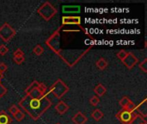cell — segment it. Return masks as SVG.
I'll return each mask as SVG.
<instances>
[{"label": "cell", "instance_id": "7c38bea8", "mask_svg": "<svg viewBox=\"0 0 147 124\" xmlns=\"http://www.w3.org/2000/svg\"><path fill=\"white\" fill-rule=\"evenodd\" d=\"M94 91L96 94V97L100 98V97H102L107 92V89L102 84H98L94 88Z\"/></svg>", "mask_w": 147, "mask_h": 124}, {"label": "cell", "instance_id": "f546056e", "mask_svg": "<svg viewBox=\"0 0 147 124\" xmlns=\"http://www.w3.org/2000/svg\"><path fill=\"white\" fill-rule=\"evenodd\" d=\"M21 56H24V53L22 51V49L20 48H17L14 54H13V58H16V57H21Z\"/></svg>", "mask_w": 147, "mask_h": 124}, {"label": "cell", "instance_id": "ffe728a7", "mask_svg": "<svg viewBox=\"0 0 147 124\" xmlns=\"http://www.w3.org/2000/svg\"><path fill=\"white\" fill-rule=\"evenodd\" d=\"M13 117L15 118L16 121L21 122V121H22V120L25 118V114H24L22 110H19V111H17V112L13 116Z\"/></svg>", "mask_w": 147, "mask_h": 124}, {"label": "cell", "instance_id": "5b68a950", "mask_svg": "<svg viewBox=\"0 0 147 124\" xmlns=\"http://www.w3.org/2000/svg\"><path fill=\"white\" fill-rule=\"evenodd\" d=\"M59 30H56L46 41V44L55 53H59Z\"/></svg>", "mask_w": 147, "mask_h": 124}, {"label": "cell", "instance_id": "8fae6325", "mask_svg": "<svg viewBox=\"0 0 147 124\" xmlns=\"http://www.w3.org/2000/svg\"><path fill=\"white\" fill-rule=\"evenodd\" d=\"M62 10L64 13H79L80 12V6L79 5H65L63 6Z\"/></svg>", "mask_w": 147, "mask_h": 124}, {"label": "cell", "instance_id": "e0dca14e", "mask_svg": "<svg viewBox=\"0 0 147 124\" xmlns=\"http://www.w3.org/2000/svg\"><path fill=\"white\" fill-rule=\"evenodd\" d=\"M91 117L96 120V121H100L102 117H103V112L99 110V109H96L92 113H91Z\"/></svg>", "mask_w": 147, "mask_h": 124}, {"label": "cell", "instance_id": "7a4b0ae2", "mask_svg": "<svg viewBox=\"0 0 147 124\" xmlns=\"http://www.w3.org/2000/svg\"><path fill=\"white\" fill-rule=\"evenodd\" d=\"M69 91V87L60 79H59L58 80H56L53 85L50 87L49 89V91L47 92L48 94L49 93H52L56 98L58 99H60L62 98L67 92Z\"/></svg>", "mask_w": 147, "mask_h": 124}, {"label": "cell", "instance_id": "44dd1931", "mask_svg": "<svg viewBox=\"0 0 147 124\" xmlns=\"http://www.w3.org/2000/svg\"><path fill=\"white\" fill-rule=\"evenodd\" d=\"M90 104L92 106H94V107L97 106V105L100 104V98H98V97H96V96H93V97L90 99Z\"/></svg>", "mask_w": 147, "mask_h": 124}, {"label": "cell", "instance_id": "30bf717a", "mask_svg": "<svg viewBox=\"0 0 147 124\" xmlns=\"http://www.w3.org/2000/svg\"><path fill=\"white\" fill-rule=\"evenodd\" d=\"M69 105L65 103L64 101H59L56 106H55V110L59 114V115H64L65 113H66L69 110Z\"/></svg>", "mask_w": 147, "mask_h": 124}, {"label": "cell", "instance_id": "9c48e42d", "mask_svg": "<svg viewBox=\"0 0 147 124\" xmlns=\"http://www.w3.org/2000/svg\"><path fill=\"white\" fill-rule=\"evenodd\" d=\"M71 120L74 124H85L88 122V117L81 111H78L72 117Z\"/></svg>", "mask_w": 147, "mask_h": 124}, {"label": "cell", "instance_id": "ac0fdd59", "mask_svg": "<svg viewBox=\"0 0 147 124\" xmlns=\"http://www.w3.org/2000/svg\"><path fill=\"white\" fill-rule=\"evenodd\" d=\"M132 101H131V99L128 98V97H123L120 101H119V104H120V106L122 108V110H124V109H126V107L131 103Z\"/></svg>", "mask_w": 147, "mask_h": 124}, {"label": "cell", "instance_id": "83f0119b", "mask_svg": "<svg viewBox=\"0 0 147 124\" xmlns=\"http://www.w3.org/2000/svg\"><path fill=\"white\" fill-rule=\"evenodd\" d=\"M19 110H20L18 109V107H17L16 105H15V104H13V105L9 109V112L12 115V117H13L17 111H19Z\"/></svg>", "mask_w": 147, "mask_h": 124}, {"label": "cell", "instance_id": "d4e9b609", "mask_svg": "<svg viewBox=\"0 0 147 124\" xmlns=\"http://www.w3.org/2000/svg\"><path fill=\"white\" fill-rule=\"evenodd\" d=\"M139 67L144 72V73H147V59H145L142 62H140L139 64Z\"/></svg>", "mask_w": 147, "mask_h": 124}, {"label": "cell", "instance_id": "52a82bcc", "mask_svg": "<svg viewBox=\"0 0 147 124\" xmlns=\"http://www.w3.org/2000/svg\"><path fill=\"white\" fill-rule=\"evenodd\" d=\"M138 62H139L138 58L131 52H127V57L122 60V63L124 64V66L129 70L133 69L138 64Z\"/></svg>", "mask_w": 147, "mask_h": 124}, {"label": "cell", "instance_id": "603a6c76", "mask_svg": "<svg viewBox=\"0 0 147 124\" xmlns=\"http://www.w3.org/2000/svg\"><path fill=\"white\" fill-rule=\"evenodd\" d=\"M136 104L134 103V102H131L127 107H126V109H124V110H127V111H129V112H131V113H134V111L136 110Z\"/></svg>", "mask_w": 147, "mask_h": 124}, {"label": "cell", "instance_id": "7402d4cb", "mask_svg": "<svg viewBox=\"0 0 147 124\" xmlns=\"http://www.w3.org/2000/svg\"><path fill=\"white\" fill-rule=\"evenodd\" d=\"M7 69H8V66H6V64L3 62H1L0 63V79H1L3 78V74L7 71Z\"/></svg>", "mask_w": 147, "mask_h": 124}, {"label": "cell", "instance_id": "6da1fadb", "mask_svg": "<svg viewBox=\"0 0 147 124\" xmlns=\"http://www.w3.org/2000/svg\"><path fill=\"white\" fill-rule=\"evenodd\" d=\"M47 96L48 93L40 98H33L26 95L20 100L19 106L28 113L33 120H38L52 105V102Z\"/></svg>", "mask_w": 147, "mask_h": 124}, {"label": "cell", "instance_id": "8992f818", "mask_svg": "<svg viewBox=\"0 0 147 124\" xmlns=\"http://www.w3.org/2000/svg\"><path fill=\"white\" fill-rule=\"evenodd\" d=\"M135 113H131L126 110H121L116 114V118L122 124H131L134 118Z\"/></svg>", "mask_w": 147, "mask_h": 124}, {"label": "cell", "instance_id": "4316f807", "mask_svg": "<svg viewBox=\"0 0 147 124\" xmlns=\"http://www.w3.org/2000/svg\"><path fill=\"white\" fill-rule=\"evenodd\" d=\"M8 51H9V48L7 47V46H5L3 44L0 45V55H2V56L5 55L8 53Z\"/></svg>", "mask_w": 147, "mask_h": 124}, {"label": "cell", "instance_id": "1f68e13d", "mask_svg": "<svg viewBox=\"0 0 147 124\" xmlns=\"http://www.w3.org/2000/svg\"><path fill=\"white\" fill-rule=\"evenodd\" d=\"M0 83H1V79H0Z\"/></svg>", "mask_w": 147, "mask_h": 124}, {"label": "cell", "instance_id": "ba28073f", "mask_svg": "<svg viewBox=\"0 0 147 124\" xmlns=\"http://www.w3.org/2000/svg\"><path fill=\"white\" fill-rule=\"evenodd\" d=\"M62 25H78L81 27V17L80 16H63Z\"/></svg>", "mask_w": 147, "mask_h": 124}, {"label": "cell", "instance_id": "9a60e30c", "mask_svg": "<svg viewBox=\"0 0 147 124\" xmlns=\"http://www.w3.org/2000/svg\"><path fill=\"white\" fill-rule=\"evenodd\" d=\"M146 99H144V101L138 106H136V110H138L140 112V115L142 116L143 117H146Z\"/></svg>", "mask_w": 147, "mask_h": 124}, {"label": "cell", "instance_id": "484cf974", "mask_svg": "<svg viewBox=\"0 0 147 124\" xmlns=\"http://www.w3.org/2000/svg\"><path fill=\"white\" fill-rule=\"evenodd\" d=\"M13 60H14V62H15L16 65H21V64H22V63L25 61V57H24V56L16 57V58H13Z\"/></svg>", "mask_w": 147, "mask_h": 124}, {"label": "cell", "instance_id": "f1b7e54d", "mask_svg": "<svg viewBox=\"0 0 147 124\" xmlns=\"http://www.w3.org/2000/svg\"><path fill=\"white\" fill-rule=\"evenodd\" d=\"M7 93V88L0 83V98H2Z\"/></svg>", "mask_w": 147, "mask_h": 124}, {"label": "cell", "instance_id": "2e32d148", "mask_svg": "<svg viewBox=\"0 0 147 124\" xmlns=\"http://www.w3.org/2000/svg\"><path fill=\"white\" fill-rule=\"evenodd\" d=\"M131 124H147V123L146 120L145 119V117H143L140 114H136L135 113L134 118L133 119Z\"/></svg>", "mask_w": 147, "mask_h": 124}, {"label": "cell", "instance_id": "277c9868", "mask_svg": "<svg viewBox=\"0 0 147 124\" xmlns=\"http://www.w3.org/2000/svg\"><path fill=\"white\" fill-rule=\"evenodd\" d=\"M16 33V30L7 22L0 27V38L5 42H9L15 36Z\"/></svg>", "mask_w": 147, "mask_h": 124}, {"label": "cell", "instance_id": "5bb4252c", "mask_svg": "<svg viewBox=\"0 0 147 124\" xmlns=\"http://www.w3.org/2000/svg\"><path fill=\"white\" fill-rule=\"evenodd\" d=\"M96 67H97L99 70L103 71V70H105V69L108 67L109 62H108V60H107L106 59H104V58H100V59L96 62Z\"/></svg>", "mask_w": 147, "mask_h": 124}, {"label": "cell", "instance_id": "d6986e66", "mask_svg": "<svg viewBox=\"0 0 147 124\" xmlns=\"http://www.w3.org/2000/svg\"><path fill=\"white\" fill-rule=\"evenodd\" d=\"M33 53L35 54V55H37V56H40L43 53H44V48H43V47L41 46V45H36L34 47V49H33Z\"/></svg>", "mask_w": 147, "mask_h": 124}, {"label": "cell", "instance_id": "cb8c5ba5", "mask_svg": "<svg viewBox=\"0 0 147 124\" xmlns=\"http://www.w3.org/2000/svg\"><path fill=\"white\" fill-rule=\"evenodd\" d=\"M127 52L122 49V50H121L120 52H118V54H117V58L122 61V60L127 57Z\"/></svg>", "mask_w": 147, "mask_h": 124}, {"label": "cell", "instance_id": "4fadbf2b", "mask_svg": "<svg viewBox=\"0 0 147 124\" xmlns=\"http://www.w3.org/2000/svg\"><path fill=\"white\" fill-rule=\"evenodd\" d=\"M12 123L11 117L3 110L0 111V124H10Z\"/></svg>", "mask_w": 147, "mask_h": 124}, {"label": "cell", "instance_id": "3957f363", "mask_svg": "<svg viewBox=\"0 0 147 124\" xmlns=\"http://www.w3.org/2000/svg\"><path fill=\"white\" fill-rule=\"evenodd\" d=\"M57 9L49 2H45L37 9V13L47 22L50 21L57 14Z\"/></svg>", "mask_w": 147, "mask_h": 124}, {"label": "cell", "instance_id": "4dcf8cb0", "mask_svg": "<svg viewBox=\"0 0 147 124\" xmlns=\"http://www.w3.org/2000/svg\"><path fill=\"white\" fill-rule=\"evenodd\" d=\"M55 124H61V123H55Z\"/></svg>", "mask_w": 147, "mask_h": 124}]
</instances>
